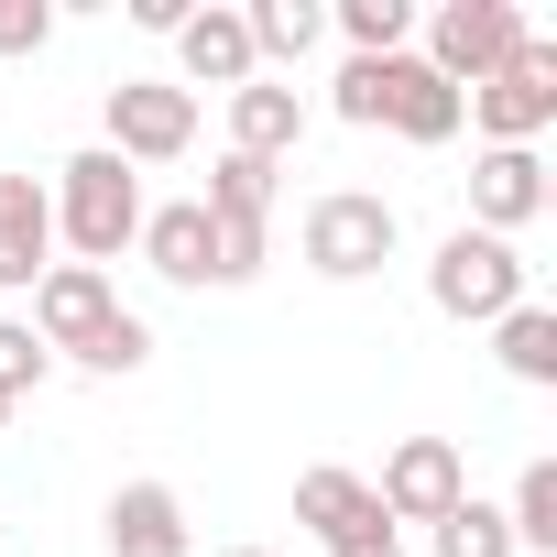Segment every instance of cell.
<instances>
[{"label":"cell","mask_w":557,"mask_h":557,"mask_svg":"<svg viewBox=\"0 0 557 557\" xmlns=\"http://www.w3.org/2000/svg\"><path fill=\"white\" fill-rule=\"evenodd\" d=\"M524 34H535V23L513 12V0H437V12H426V55H416V66H426V77H448V88L470 99V88H481Z\"/></svg>","instance_id":"obj_6"},{"label":"cell","mask_w":557,"mask_h":557,"mask_svg":"<svg viewBox=\"0 0 557 557\" xmlns=\"http://www.w3.org/2000/svg\"><path fill=\"white\" fill-rule=\"evenodd\" d=\"M132 23H143V34H164V45H175V34H186V0H132Z\"/></svg>","instance_id":"obj_27"},{"label":"cell","mask_w":557,"mask_h":557,"mask_svg":"<svg viewBox=\"0 0 557 557\" xmlns=\"http://www.w3.org/2000/svg\"><path fill=\"white\" fill-rule=\"evenodd\" d=\"M110 318H121V285H110V273H88V262H45V273H34V318H23V329H34L55 361L88 350Z\"/></svg>","instance_id":"obj_9"},{"label":"cell","mask_w":557,"mask_h":557,"mask_svg":"<svg viewBox=\"0 0 557 557\" xmlns=\"http://www.w3.org/2000/svg\"><path fill=\"white\" fill-rule=\"evenodd\" d=\"M55 45V12L45 0H0V55H45Z\"/></svg>","instance_id":"obj_26"},{"label":"cell","mask_w":557,"mask_h":557,"mask_svg":"<svg viewBox=\"0 0 557 557\" xmlns=\"http://www.w3.org/2000/svg\"><path fill=\"white\" fill-rule=\"evenodd\" d=\"M230 557H273V546H230Z\"/></svg>","instance_id":"obj_29"},{"label":"cell","mask_w":557,"mask_h":557,"mask_svg":"<svg viewBox=\"0 0 557 557\" xmlns=\"http://www.w3.org/2000/svg\"><path fill=\"white\" fill-rule=\"evenodd\" d=\"M45 262H55V197L34 175H0V296H34Z\"/></svg>","instance_id":"obj_14"},{"label":"cell","mask_w":557,"mask_h":557,"mask_svg":"<svg viewBox=\"0 0 557 557\" xmlns=\"http://www.w3.org/2000/svg\"><path fill=\"white\" fill-rule=\"evenodd\" d=\"M45 372H55V350L23 329V318H0V405H23V394H45Z\"/></svg>","instance_id":"obj_25"},{"label":"cell","mask_w":557,"mask_h":557,"mask_svg":"<svg viewBox=\"0 0 557 557\" xmlns=\"http://www.w3.org/2000/svg\"><path fill=\"white\" fill-rule=\"evenodd\" d=\"M296 251H307V273H329V285H361V273H383V262L405 251V219H394V197H372V186H329V197H307Z\"/></svg>","instance_id":"obj_3"},{"label":"cell","mask_w":557,"mask_h":557,"mask_svg":"<svg viewBox=\"0 0 557 557\" xmlns=\"http://www.w3.org/2000/svg\"><path fill=\"white\" fill-rule=\"evenodd\" d=\"M262 66H251V23L230 12V0H208V12H186V34H175V88L197 99V88H251Z\"/></svg>","instance_id":"obj_12"},{"label":"cell","mask_w":557,"mask_h":557,"mask_svg":"<svg viewBox=\"0 0 557 557\" xmlns=\"http://www.w3.org/2000/svg\"><path fill=\"white\" fill-rule=\"evenodd\" d=\"M459 110H470V132H481V143L535 153V143L557 132V45H546V34H524V45H513V55H503Z\"/></svg>","instance_id":"obj_4"},{"label":"cell","mask_w":557,"mask_h":557,"mask_svg":"<svg viewBox=\"0 0 557 557\" xmlns=\"http://www.w3.org/2000/svg\"><path fill=\"white\" fill-rule=\"evenodd\" d=\"M459 492H470V459H459V437H394V459H383V481H372L383 524H437Z\"/></svg>","instance_id":"obj_7"},{"label":"cell","mask_w":557,"mask_h":557,"mask_svg":"<svg viewBox=\"0 0 557 557\" xmlns=\"http://www.w3.org/2000/svg\"><path fill=\"white\" fill-rule=\"evenodd\" d=\"M273 175H285V164L219 153V164H208V186H197V208H208L219 230H273Z\"/></svg>","instance_id":"obj_18"},{"label":"cell","mask_w":557,"mask_h":557,"mask_svg":"<svg viewBox=\"0 0 557 557\" xmlns=\"http://www.w3.org/2000/svg\"><path fill=\"white\" fill-rule=\"evenodd\" d=\"M350 557H405V535H383V546H350Z\"/></svg>","instance_id":"obj_28"},{"label":"cell","mask_w":557,"mask_h":557,"mask_svg":"<svg viewBox=\"0 0 557 557\" xmlns=\"http://www.w3.org/2000/svg\"><path fill=\"white\" fill-rule=\"evenodd\" d=\"M524 296H535V273H524V251L492 240V230H448V240L426 251V307L459 318V329H492V318H513Z\"/></svg>","instance_id":"obj_2"},{"label":"cell","mask_w":557,"mask_h":557,"mask_svg":"<svg viewBox=\"0 0 557 557\" xmlns=\"http://www.w3.org/2000/svg\"><path fill=\"white\" fill-rule=\"evenodd\" d=\"M45 197H55V240H66L88 273H110V262L143 240V175H132L121 153H99V143H88V153H66Z\"/></svg>","instance_id":"obj_1"},{"label":"cell","mask_w":557,"mask_h":557,"mask_svg":"<svg viewBox=\"0 0 557 557\" xmlns=\"http://www.w3.org/2000/svg\"><path fill=\"white\" fill-rule=\"evenodd\" d=\"M296 524H307L329 557H350V546H383V535H394V524H383V503H372V481H361V470H339V459L296 470Z\"/></svg>","instance_id":"obj_10"},{"label":"cell","mask_w":557,"mask_h":557,"mask_svg":"<svg viewBox=\"0 0 557 557\" xmlns=\"http://www.w3.org/2000/svg\"><path fill=\"white\" fill-rule=\"evenodd\" d=\"M0 426H12V405H0Z\"/></svg>","instance_id":"obj_30"},{"label":"cell","mask_w":557,"mask_h":557,"mask_svg":"<svg viewBox=\"0 0 557 557\" xmlns=\"http://www.w3.org/2000/svg\"><path fill=\"white\" fill-rule=\"evenodd\" d=\"M99 153H121L132 175H143V164H186V153H197V99H186L175 77H121V88H99Z\"/></svg>","instance_id":"obj_5"},{"label":"cell","mask_w":557,"mask_h":557,"mask_svg":"<svg viewBox=\"0 0 557 557\" xmlns=\"http://www.w3.org/2000/svg\"><path fill=\"white\" fill-rule=\"evenodd\" d=\"M66 361H77V372H99V383H132V372L153 361V329H143L132 307H121V318H110V329H99L88 350H66Z\"/></svg>","instance_id":"obj_24"},{"label":"cell","mask_w":557,"mask_h":557,"mask_svg":"<svg viewBox=\"0 0 557 557\" xmlns=\"http://www.w3.org/2000/svg\"><path fill=\"white\" fill-rule=\"evenodd\" d=\"M251 66L273 77V66H307L318 45H329V12H318V0H251Z\"/></svg>","instance_id":"obj_17"},{"label":"cell","mask_w":557,"mask_h":557,"mask_svg":"<svg viewBox=\"0 0 557 557\" xmlns=\"http://www.w3.org/2000/svg\"><path fill=\"white\" fill-rule=\"evenodd\" d=\"M546 153H513V143H481L470 153V219L459 230H492V240H513V230H535L546 219Z\"/></svg>","instance_id":"obj_8"},{"label":"cell","mask_w":557,"mask_h":557,"mask_svg":"<svg viewBox=\"0 0 557 557\" xmlns=\"http://www.w3.org/2000/svg\"><path fill=\"white\" fill-rule=\"evenodd\" d=\"M99 546H110V557H197L186 492H175V481H121L110 513H99Z\"/></svg>","instance_id":"obj_11"},{"label":"cell","mask_w":557,"mask_h":557,"mask_svg":"<svg viewBox=\"0 0 557 557\" xmlns=\"http://www.w3.org/2000/svg\"><path fill=\"white\" fill-rule=\"evenodd\" d=\"M492 361H503L524 394H546V383H557V307H546V296H524L513 318H492Z\"/></svg>","instance_id":"obj_19"},{"label":"cell","mask_w":557,"mask_h":557,"mask_svg":"<svg viewBox=\"0 0 557 557\" xmlns=\"http://www.w3.org/2000/svg\"><path fill=\"white\" fill-rule=\"evenodd\" d=\"M153 273H164V285H219V219L197 208V197H164V208H143V240H132Z\"/></svg>","instance_id":"obj_13"},{"label":"cell","mask_w":557,"mask_h":557,"mask_svg":"<svg viewBox=\"0 0 557 557\" xmlns=\"http://www.w3.org/2000/svg\"><path fill=\"white\" fill-rule=\"evenodd\" d=\"M329 34H339L350 55H416V0H339Z\"/></svg>","instance_id":"obj_21"},{"label":"cell","mask_w":557,"mask_h":557,"mask_svg":"<svg viewBox=\"0 0 557 557\" xmlns=\"http://www.w3.org/2000/svg\"><path fill=\"white\" fill-rule=\"evenodd\" d=\"M307 143V88H285V77H251V88H230V153H251V164H285Z\"/></svg>","instance_id":"obj_15"},{"label":"cell","mask_w":557,"mask_h":557,"mask_svg":"<svg viewBox=\"0 0 557 557\" xmlns=\"http://www.w3.org/2000/svg\"><path fill=\"white\" fill-rule=\"evenodd\" d=\"M426 546H437V557H513V535H503V503H481V492H459V503L426 524Z\"/></svg>","instance_id":"obj_22"},{"label":"cell","mask_w":557,"mask_h":557,"mask_svg":"<svg viewBox=\"0 0 557 557\" xmlns=\"http://www.w3.org/2000/svg\"><path fill=\"white\" fill-rule=\"evenodd\" d=\"M503 535H513V557H557V459H524V470H513Z\"/></svg>","instance_id":"obj_20"},{"label":"cell","mask_w":557,"mask_h":557,"mask_svg":"<svg viewBox=\"0 0 557 557\" xmlns=\"http://www.w3.org/2000/svg\"><path fill=\"white\" fill-rule=\"evenodd\" d=\"M459 121H470V110H459V88H448V77H426L416 55H394L383 132H394V143H416V153H437V143H459Z\"/></svg>","instance_id":"obj_16"},{"label":"cell","mask_w":557,"mask_h":557,"mask_svg":"<svg viewBox=\"0 0 557 557\" xmlns=\"http://www.w3.org/2000/svg\"><path fill=\"white\" fill-rule=\"evenodd\" d=\"M383 99H394V55H350L339 88H329V110H339L350 132H383Z\"/></svg>","instance_id":"obj_23"}]
</instances>
